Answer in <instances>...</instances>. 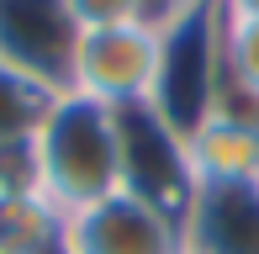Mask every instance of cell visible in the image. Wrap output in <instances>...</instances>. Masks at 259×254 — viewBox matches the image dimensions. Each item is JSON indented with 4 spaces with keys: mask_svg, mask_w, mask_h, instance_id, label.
Listing matches in <instances>:
<instances>
[{
    "mask_svg": "<svg viewBox=\"0 0 259 254\" xmlns=\"http://www.w3.org/2000/svg\"><path fill=\"white\" fill-rule=\"evenodd\" d=\"M32 143H37L42 196L64 217L122 191V138H116L111 106L79 96V90H58L42 111L37 133H32Z\"/></svg>",
    "mask_w": 259,
    "mask_h": 254,
    "instance_id": "6da1fadb",
    "label": "cell"
},
{
    "mask_svg": "<svg viewBox=\"0 0 259 254\" xmlns=\"http://www.w3.org/2000/svg\"><path fill=\"white\" fill-rule=\"evenodd\" d=\"M222 0H191L159 27V74L148 106L175 133H191L211 117L222 85H228V53H222Z\"/></svg>",
    "mask_w": 259,
    "mask_h": 254,
    "instance_id": "7a4b0ae2",
    "label": "cell"
},
{
    "mask_svg": "<svg viewBox=\"0 0 259 254\" xmlns=\"http://www.w3.org/2000/svg\"><path fill=\"white\" fill-rule=\"evenodd\" d=\"M159 74V27L154 21H122V27H90L74 37L69 59V85L101 106H143L154 96Z\"/></svg>",
    "mask_w": 259,
    "mask_h": 254,
    "instance_id": "3957f363",
    "label": "cell"
},
{
    "mask_svg": "<svg viewBox=\"0 0 259 254\" xmlns=\"http://www.w3.org/2000/svg\"><path fill=\"white\" fill-rule=\"evenodd\" d=\"M116 138H122V191L154 201L169 217H185V206L196 196V170L185 154V138L148 101L116 111Z\"/></svg>",
    "mask_w": 259,
    "mask_h": 254,
    "instance_id": "277c9868",
    "label": "cell"
},
{
    "mask_svg": "<svg viewBox=\"0 0 259 254\" xmlns=\"http://www.w3.org/2000/svg\"><path fill=\"white\" fill-rule=\"evenodd\" d=\"M69 254H180V217L159 212L154 201L133 191H111L101 201L79 206L64 217V238Z\"/></svg>",
    "mask_w": 259,
    "mask_h": 254,
    "instance_id": "5b68a950",
    "label": "cell"
},
{
    "mask_svg": "<svg viewBox=\"0 0 259 254\" xmlns=\"http://www.w3.org/2000/svg\"><path fill=\"white\" fill-rule=\"evenodd\" d=\"M74 37L79 27L64 11V0H0V59L27 69L42 85H69Z\"/></svg>",
    "mask_w": 259,
    "mask_h": 254,
    "instance_id": "8992f818",
    "label": "cell"
},
{
    "mask_svg": "<svg viewBox=\"0 0 259 254\" xmlns=\"http://www.w3.org/2000/svg\"><path fill=\"white\" fill-rule=\"evenodd\" d=\"M191 254H259V180H206L180 217Z\"/></svg>",
    "mask_w": 259,
    "mask_h": 254,
    "instance_id": "52a82bcc",
    "label": "cell"
},
{
    "mask_svg": "<svg viewBox=\"0 0 259 254\" xmlns=\"http://www.w3.org/2000/svg\"><path fill=\"white\" fill-rule=\"evenodd\" d=\"M64 238V212L42 191L0 196V254H42Z\"/></svg>",
    "mask_w": 259,
    "mask_h": 254,
    "instance_id": "ba28073f",
    "label": "cell"
},
{
    "mask_svg": "<svg viewBox=\"0 0 259 254\" xmlns=\"http://www.w3.org/2000/svg\"><path fill=\"white\" fill-rule=\"evenodd\" d=\"M53 96H58L53 85H42V79H32L27 69H16V64L0 59V143L32 138Z\"/></svg>",
    "mask_w": 259,
    "mask_h": 254,
    "instance_id": "9c48e42d",
    "label": "cell"
},
{
    "mask_svg": "<svg viewBox=\"0 0 259 254\" xmlns=\"http://www.w3.org/2000/svg\"><path fill=\"white\" fill-rule=\"evenodd\" d=\"M222 53H228V79H238L243 90L259 96V11L228 6V16H222Z\"/></svg>",
    "mask_w": 259,
    "mask_h": 254,
    "instance_id": "30bf717a",
    "label": "cell"
},
{
    "mask_svg": "<svg viewBox=\"0 0 259 254\" xmlns=\"http://www.w3.org/2000/svg\"><path fill=\"white\" fill-rule=\"evenodd\" d=\"M21 191H42V175H37V143H32V138L0 143V196H21Z\"/></svg>",
    "mask_w": 259,
    "mask_h": 254,
    "instance_id": "8fae6325",
    "label": "cell"
},
{
    "mask_svg": "<svg viewBox=\"0 0 259 254\" xmlns=\"http://www.w3.org/2000/svg\"><path fill=\"white\" fill-rule=\"evenodd\" d=\"M64 11L74 16L79 32L90 27H122V21H148L143 0H64Z\"/></svg>",
    "mask_w": 259,
    "mask_h": 254,
    "instance_id": "7c38bea8",
    "label": "cell"
},
{
    "mask_svg": "<svg viewBox=\"0 0 259 254\" xmlns=\"http://www.w3.org/2000/svg\"><path fill=\"white\" fill-rule=\"evenodd\" d=\"M185 6H191V0H143V16L154 21V27H164V21H169L175 11H185Z\"/></svg>",
    "mask_w": 259,
    "mask_h": 254,
    "instance_id": "4fadbf2b",
    "label": "cell"
},
{
    "mask_svg": "<svg viewBox=\"0 0 259 254\" xmlns=\"http://www.w3.org/2000/svg\"><path fill=\"white\" fill-rule=\"evenodd\" d=\"M228 6H238V11H259V0H228Z\"/></svg>",
    "mask_w": 259,
    "mask_h": 254,
    "instance_id": "5bb4252c",
    "label": "cell"
},
{
    "mask_svg": "<svg viewBox=\"0 0 259 254\" xmlns=\"http://www.w3.org/2000/svg\"><path fill=\"white\" fill-rule=\"evenodd\" d=\"M42 254H69V249H64V244H53V249H42Z\"/></svg>",
    "mask_w": 259,
    "mask_h": 254,
    "instance_id": "9a60e30c",
    "label": "cell"
},
{
    "mask_svg": "<svg viewBox=\"0 0 259 254\" xmlns=\"http://www.w3.org/2000/svg\"><path fill=\"white\" fill-rule=\"evenodd\" d=\"M180 254H191V249H180Z\"/></svg>",
    "mask_w": 259,
    "mask_h": 254,
    "instance_id": "2e32d148",
    "label": "cell"
}]
</instances>
